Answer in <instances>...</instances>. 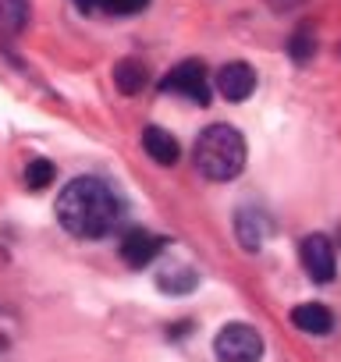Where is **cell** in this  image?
Wrapping results in <instances>:
<instances>
[{
	"label": "cell",
	"mask_w": 341,
	"mask_h": 362,
	"mask_svg": "<svg viewBox=\"0 0 341 362\" xmlns=\"http://www.w3.org/2000/svg\"><path fill=\"white\" fill-rule=\"evenodd\" d=\"M214 351L221 362H256L263 355V337L249 323H224L214 337Z\"/></svg>",
	"instance_id": "cell-3"
},
{
	"label": "cell",
	"mask_w": 341,
	"mask_h": 362,
	"mask_svg": "<svg viewBox=\"0 0 341 362\" xmlns=\"http://www.w3.org/2000/svg\"><path fill=\"white\" fill-rule=\"evenodd\" d=\"M238 242L245 245V249H260V242H263V231H267V224H263V217L256 214V210H238Z\"/></svg>",
	"instance_id": "cell-13"
},
{
	"label": "cell",
	"mask_w": 341,
	"mask_h": 362,
	"mask_svg": "<svg viewBox=\"0 0 341 362\" xmlns=\"http://www.w3.org/2000/svg\"><path fill=\"white\" fill-rule=\"evenodd\" d=\"M25 185L33 192H43L47 185H54V163L50 160H29L25 163Z\"/></svg>",
	"instance_id": "cell-14"
},
{
	"label": "cell",
	"mask_w": 341,
	"mask_h": 362,
	"mask_svg": "<svg viewBox=\"0 0 341 362\" xmlns=\"http://www.w3.org/2000/svg\"><path fill=\"white\" fill-rule=\"evenodd\" d=\"M142 149H146L149 160H156V163H163V167H170V163L182 156L178 139L170 135V132H163V128H156V124H149V128L142 132Z\"/></svg>",
	"instance_id": "cell-8"
},
{
	"label": "cell",
	"mask_w": 341,
	"mask_h": 362,
	"mask_svg": "<svg viewBox=\"0 0 341 362\" xmlns=\"http://www.w3.org/2000/svg\"><path fill=\"white\" fill-rule=\"evenodd\" d=\"M291 323L302 330V334H330V327H334V316H330V309L327 305H320V302H302V305H295L291 309Z\"/></svg>",
	"instance_id": "cell-9"
},
{
	"label": "cell",
	"mask_w": 341,
	"mask_h": 362,
	"mask_svg": "<svg viewBox=\"0 0 341 362\" xmlns=\"http://www.w3.org/2000/svg\"><path fill=\"white\" fill-rule=\"evenodd\" d=\"M253 89H256V71H253L245 61H231V64L221 68V75H217V93H221L224 100L242 103V100L253 96Z\"/></svg>",
	"instance_id": "cell-6"
},
{
	"label": "cell",
	"mask_w": 341,
	"mask_h": 362,
	"mask_svg": "<svg viewBox=\"0 0 341 362\" xmlns=\"http://www.w3.org/2000/svg\"><path fill=\"white\" fill-rule=\"evenodd\" d=\"M146 64H139L135 57H125V61H117V68H114V82H117V89L125 93V96H135V93H142L146 89Z\"/></svg>",
	"instance_id": "cell-10"
},
{
	"label": "cell",
	"mask_w": 341,
	"mask_h": 362,
	"mask_svg": "<svg viewBox=\"0 0 341 362\" xmlns=\"http://www.w3.org/2000/svg\"><path fill=\"white\" fill-rule=\"evenodd\" d=\"M160 89H163V93H178V96H185V100H192V103L207 107V103H210V78H207V64H203V61H182V64H175V68H170V71L163 75Z\"/></svg>",
	"instance_id": "cell-4"
},
{
	"label": "cell",
	"mask_w": 341,
	"mask_h": 362,
	"mask_svg": "<svg viewBox=\"0 0 341 362\" xmlns=\"http://www.w3.org/2000/svg\"><path fill=\"white\" fill-rule=\"evenodd\" d=\"M196 284H200V274L189 270V267L163 270V274L156 277V288L167 291V295H189V291H196Z\"/></svg>",
	"instance_id": "cell-12"
},
{
	"label": "cell",
	"mask_w": 341,
	"mask_h": 362,
	"mask_svg": "<svg viewBox=\"0 0 341 362\" xmlns=\"http://www.w3.org/2000/svg\"><path fill=\"white\" fill-rule=\"evenodd\" d=\"M196 170L210 181H231L245 167V139L231 124H210L192 149Z\"/></svg>",
	"instance_id": "cell-2"
},
{
	"label": "cell",
	"mask_w": 341,
	"mask_h": 362,
	"mask_svg": "<svg viewBox=\"0 0 341 362\" xmlns=\"http://www.w3.org/2000/svg\"><path fill=\"white\" fill-rule=\"evenodd\" d=\"M117 196L100 177H75L57 196V221L75 238H103L117 224Z\"/></svg>",
	"instance_id": "cell-1"
},
{
	"label": "cell",
	"mask_w": 341,
	"mask_h": 362,
	"mask_svg": "<svg viewBox=\"0 0 341 362\" xmlns=\"http://www.w3.org/2000/svg\"><path fill=\"white\" fill-rule=\"evenodd\" d=\"M288 50H291V57L295 61H309L313 57V36L302 29V33H295L291 36V43H288Z\"/></svg>",
	"instance_id": "cell-16"
},
{
	"label": "cell",
	"mask_w": 341,
	"mask_h": 362,
	"mask_svg": "<svg viewBox=\"0 0 341 362\" xmlns=\"http://www.w3.org/2000/svg\"><path fill=\"white\" fill-rule=\"evenodd\" d=\"M149 0H96V8L110 11V15H139Z\"/></svg>",
	"instance_id": "cell-15"
},
{
	"label": "cell",
	"mask_w": 341,
	"mask_h": 362,
	"mask_svg": "<svg viewBox=\"0 0 341 362\" xmlns=\"http://www.w3.org/2000/svg\"><path fill=\"white\" fill-rule=\"evenodd\" d=\"M302 267L316 284H327L334 277V245L327 235H306L302 238Z\"/></svg>",
	"instance_id": "cell-5"
},
{
	"label": "cell",
	"mask_w": 341,
	"mask_h": 362,
	"mask_svg": "<svg viewBox=\"0 0 341 362\" xmlns=\"http://www.w3.org/2000/svg\"><path fill=\"white\" fill-rule=\"evenodd\" d=\"M274 8H281V11H288V8H295V4H302V0H270Z\"/></svg>",
	"instance_id": "cell-17"
},
{
	"label": "cell",
	"mask_w": 341,
	"mask_h": 362,
	"mask_svg": "<svg viewBox=\"0 0 341 362\" xmlns=\"http://www.w3.org/2000/svg\"><path fill=\"white\" fill-rule=\"evenodd\" d=\"M29 25V0H0V33L18 36Z\"/></svg>",
	"instance_id": "cell-11"
},
{
	"label": "cell",
	"mask_w": 341,
	"mask_h": 362,
	"mask_svg": "<svg viewBox=\"0 0 341 362\" xmlns=\"http://www.w3.org/2000/svg\"><path fill=\"white\" fill-rule=\"evenodd\" d=\"M160 249H163V238L160 235H149V231H128L125 238H121V259H125V267H132V270H142L146 263H153L156 256H160Z\"/></svg>",
	"instance_id": "cell-7"
},
{
	"label": "cell",
	"mask_w": 341,
	"mask_h": 362,
	"mask_svg": "<svg viewBox=\"0 0 341 362\" xmlns=\"http://www.w3.org/2000/svg\"><path fill=\"white\" fill-rule=\"evenodd\" d=\"M75 8H82V11H93V8H96V0H75Z\"/></svg>",
	"instance_id": "cell-18"
}]
</instances>
